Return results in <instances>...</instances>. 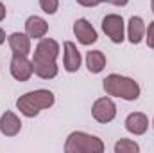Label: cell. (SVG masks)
Masks as SVG:
<instances>
[{
	"mask_svg": "<svg viewBox=\"0 0 154 153\" xmlns=\"http://www.w3.org/2000/svg\"><path fill=\"white\" fill-rule=\"evenodd\" d=\"M59 56V43L52 38H41L34 49L32 69L34 74L41 79H52L57 76V63L56 58Z\"/></svg>",
	"mask_w": 154,
	"mask_h": 153,
	"instance_id": "obj_1",
	"label": "cell"
},
{
	"mask_svg": "<svg viewBox=\"0 0 154 153\" xmlns=\"http://www.w3.org/2000/svg\"><path fill=\"white\" fill-rule=\"evenodd\" d=\"M52 105H54V94L50 90H43V88L27 92L16 101L20 114H23L25 117H36L41 110L50 108Z\"/></svg>",
	"mask_w": 154,
	"mask_h": 153,
	"instance_id": "obj_2",
	"label": "cell"
},
{
	"mask_svg": "<svg viewBox=\"0 0 154 153\" xmlns=\"http://www.w3.org/2000/svg\"><path fill=\"white\" fill-rule=\"evenodd\" d=\"M104 90L108 96L122 97L125 101H134L140 97V85L131 77L120 76V74H109L104 79Z\"/></svg>",
	"mask_w": 154,
	"mask_h": 153,
	"instance_id": "obj_3",
	"label": "cell"
},
{
	"mask_svg": "<svg viewBox=\"0 0 154 153\" xmlns=\"http://www.w3.org/2000/svg\"><path fill=\"white\" fill-rule=\"evenodd\" d=\"M65 151L66 153H102L104 151V142L95 135H90V133H84V132H72L66 137Z\"/></svg>",
	"mask_w": 154,
	"mask_h": 153,
	"instance_id": "obj_4",
	"label": "cell"
},
{
	"mask_svg": "<svg viewBox=\"0 0 154 153\" xmlns=\"http://www.w3.org/2000/svg\"><path fill=\"white\" fill-rule=\"evenodd\" d=\"M91 115H93V119H95L97 122H102V124L111 122L116 115V105L109 99V97H100V99H97V101L93 103V106H91Z\"/></svg>",
	"mask_w": 154,
	"mask_h": 153,
	"instance_id": "obj_5",
	"label": "cell"
},
{
	"mask_svg": "<svg viewBox=\"0 0 154 153\" xmlns=\"http://www.w3.org/2000/svg\"><path fill=\"white\" fill-rule=\"evenodd\" d=\"M32 74H34L32 61H29L25 54H13V58H11V76L16 81H29Z\"/></svg>",
	"mask_w": 154,
	"mask_h": 153,
	"instance_id": "obj_6",
	"label": "cell"
},
{
	"mask_svg": "<svg viewBox=\"0 0 154 153\" xmlns=\"http://www.w3.org/2000/svg\"><path fill=\"white\" fill-rule=\"evenodd\" d=\"M102 31L109 36L113 43L124 41V18L120 15H108L102 20Z\"/></svg>",
	"mask_w": 154,
	"mask_h": 153,
	"instance_id": "obj_7",
	"label": "cell"
},
{
	"mask_svg": "<svg viewBox=\"0 0 154 153\" xmlns=\"http://www.w3.org/2000/svg\"><path fill=\"white\" fill-rule=\"evenodd\" d=\"M74 34L79 43L82 45H91L97 41V31L93 29V25L86 20V18H79L74 24Z\"/></svg>",
	"mask_w": 154,
	"mask_h": 153,
	"instance_id": "obj_8",
	"label": "cell"
},
{
	"mask_svg": "<svg viewBox=\"0 0 154 153\" xmlns=\"http://www.w3.org/2000/svg\"><path fill=\"white\" fill-rule=\"evenodd\" d=\"M125 130L129 133H134V135H143L149 128V119L147 115L142 114V112H133L125 117Z\"/></svg>",
	"mask_w": 154,
	"mask_h": 153,
	"instance_id": "obj_9",
	"label": "cell"
},
{
	"mask_svg": "<svg viewBox=\"0 0 154 153\" xmlns=\"http://www.w3.org/2000/svg\"><path fill=\"white\" fill-rule=\"evenodd\" d=\"M63 49H65V58H63L65 70L66 72H77L81 67V52L77 50V45L72 41H65Z\"/></svg>",
	"mask_w": 154,
	"mask_h": 153,
	"instance_id": "obj_10",
	"label": "cell"
},
{
	"mask_svg": "<svg viewBox=\"0 0 154 153\" xmlns=\"http://www.w3.org/2000/svg\"><path fill=\"white\" fill-rule=\"evenodd\" d=\"M20 130H22V121L16 117V114H13V112L2 114V117H0V132H2V135L14 137V135L20 133Z\"/></svg>",
	"mask_w": 154,
	"mask_h": 153,
	"instance_id": "obj_11",
	"label": "cell"
},
{
	"mask_svg": "<svg viewBox=\"0 0 154 153\" xmlns=\"http://www.w3.org/2000/svg\"><path fill=\"white\" fill-rule=\"evenodd\" d=\"M48 31V24L41 18V16H29L27 22H25V33L29 34V38H34V40H39L43 38Z\"/></svg>",
	"mask_w": 154,
	"mask_h": 153,
	"instance_id": "obj_12",
	"label": "cell"
},
{
	"mask_svg": "<svg viewBox=\"0 0 154 153\" xmlns=\"http://www.w3.org/2000/svg\"><path fill=\"white\" fill-rule=\"evenodd\" d=\"M9 47L13 50V54H29L31 52V38L27 33H13L9 38Z\"/></svg>",
	"mask_w": 154,
	"mask_h": 153,
	"instance_id": "obj_13",
	"label": "cell"
},
{
	"mask_svg": "<svg viewBox=\"0 0 154 153\" xmlns=\"http://www.w3.org/2000/svg\"><path fill=\"white\" fill-rule=\"evenodd\" d=\"M145 22L140 18V16H131L129 18V24H127V36H129V41L133 45L140 43L143 36H145Z\"/></svg>",
	"mask_w": 154,
	"mask_h": 153,
	"instance_id": "obj_14",
	"label": "cell"
},
{
	"mask_svg": "<svg viewBox=\"0 0 154 153\" xmlns=\"http://www.w3.org/2000/svg\"><path fill=\"white\" fill-rule=\"evenodd\" d=\"M86 67H88V70L93 72V74L102 72L104 67H106V56H104L100 50H90V52L86 54Z\"/></svg>",
	"mask_w": 154,
	"mask_h": 153,
	"instance_id": "obj_15",
	"label": "cell"
},
{
	"mask_svg": "<svg viewBox=\"0 0 154 153\" xmlns=\"http://www.w3.org/2000/svg\"><path fill=\"white\" fill-rule=\"evenodd\" d=\"M138 151H140V146L134 141H129V139H120L115 144V153H138Z\"/></svg>",
	"mask_w": 154,
	"mask_h": 153,
	"instance_id": "obj_16",
	"label": "cell"
},
{
	"mask_svg": "<svg viewBox=\"0 0 154 153\" xmlns=\"http://www.w3.org/2000/svg\"><path fill=\"white\" fill-rule=\"evenodd\" d=\"M39 7L47 15H54L59 7V0H39Z\"/></svg>",
	"mask_w": 154,
	"mask_h": 153,
	"instance_id": "obj_17",
	"label": "cell"
},
{
	"mask_svg": "<svg viewBox=\"0 0 154 153\" xmlns=\"http://www.w3.org/2000/svg\"><path fill=\"white\" fill-rule=\"evenodd\" d=\"M145 36H147V45L151 47V49H154V22H151L149 24V29L145 31Z\"/></svg>",
	"mask_w": 154,
	"mask_h": 153,
	"instance_id": "obj_18",
	"label": "cell"
},
{
	"mask_svg": "<svg viewBox=\"0 0 154 153\" xmlns=\"http://www.w3.org/2000/svg\"><path fill=\"white\" fill-rule=\"evenodd\" d=\"M100 2H104V0H77V4H81V5H84V7H95V5H99Z\"/></svg>",
	"mask_w": 154,
	"mask_h": 153,
	"instance_id": "obj_19",
	"label": "cell"
},
{
	"mask_svg": "<svg viewBox=\"0 0 154 153\" xmlns=\"http://www.w3.org/2000/svg\"><path fill=\"white\" fill-rule=\"evenodd\" d=\"M108 4H113V5H125L129 0H106Z\"/></svg>",
	"mask_w": 154,
	"mask_h": 153,
	"instance_id": "obj_20",
	"label": "cell"
},
{
	"mask_svg": "<svg viewBox=\"0 0 154 153\" xmlns=\"http://www.w3.org/2000/svg\"><path fill=\"white\" fill-rule=\"evenodd\" d=\"M4 18H5V5L0 2V22H2Z\"/></svg>",
	"mask_w": 154,
	"mask_h": 153,
	"instance_id": "obj_21",
	"label": "cell"
},
{
	"mask_svg": "<svg viewBox=\"0 0 154 153\" xmlns=\"http://www.w3.org/2000/svg\"><path fill=\"white\" fill-rule=\"evenodd\" d=\"M4 41H5V33H4V29L0 27V45H2Z\"/></svg>",
	"mask_w": 154,
	"mask_h": 153,
	"instance_id": "obj_22",
	"label": "cell"
},
{
	"mask_svg": "<svg viewBox=\"0 0 154 153\" xmlns=\"http://www.w3.org/2000/svg\"><path fill=\"white\" fill-rule=\"evenodd\" d=\"M151 5H152V13H154V0H151Z\"/></svg>",
	"mask_w": 154,
	"mask_h": 153,
	"instance_id": "obj_23",
	"label": "cell"
},
{
	"mask_svg": "<svg viewBox=\"0 0 154 153\" xmlns=\"http://www.w3.org/2000/svg\"><path fill=\"white\" fill-rule=\"evenodd\" d=\"M152 126H154V119H152Z\"/></svg>",
	"mask_w": 154,
	"mask_h": 153,
	"instance_id": "obj_24",
	"label": "cell"
}]
</instances>
